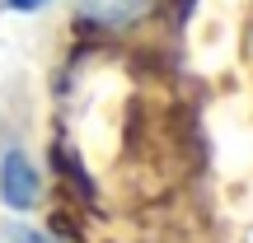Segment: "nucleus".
Returning a JSON list of instances; mask_svg holds the SVG:
<instances>
[{"mask_svg":"<svg viewBox=\"0 0 253 243\" xmlns=\"http://www.w3.org/2000/svg\"><path fill=\"white\" fill-rule=\"evenodd\" d=\"M0 197L14 210H28L38 201V169L24 159V150H9L5 164H0Z\"/></svg>","mask_w":253,"mask_h":243,"instance_id":"obj_1","label":"nucleus"},{"mask_svg":"<svg viewBox=\"0 0 253 243\" xmlns=\"http://www.w3.org/2000/svg\"><path fill=\"white\" fill-rule=\"evenodd\" d=\"M5 243H56V239L52 234H38V229H28V225H9Z\"/></svg>","mask_w":253,"mask_h":243,"instance_id":"obj_3","label":"nucleus"},{"mask_svg":"<svg viewBox=\"0 0 253 243\" xmlns=\"http://www.w3.org/2000/svg\"><path fill=\"white\" fill-rule=\"evenodd\" d=\"M5 9H38V5H47V0H0Z\"/></svg>","mask_w":253,"mask_h":243,"instance_id":"obj_4","label":"nucleus"},{"mask_svg":"<svg viewBox=\"0 0 253 243\" xmlns=\"http://www.w3.org/2000/svg\"><path fill=\"white\" fill-rule=\"evenodd\" d=\"M145 5H150V0H80V14L94 19V24H103V28H122V24H131V19H141Z\"/></svg>","mask_w":253,"mask_h":243,"instance_id":"obj_2","label":"nucleus"}]
</instances>
